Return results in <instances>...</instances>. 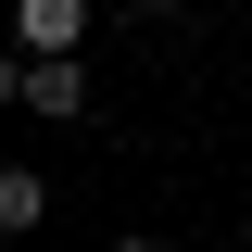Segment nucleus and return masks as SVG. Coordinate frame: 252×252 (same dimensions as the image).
<instances>
[{
    "label": "nucleus",
    "mask_w": 252,
    "mask_h": 252,
    "mask_svg": "<svg viewBox=\"0 0 252 252\" xmlns=\"http://www.w3.org/2000/svg\"><path fill=\"white\" fill-rule=\"evenodd\" d=\"M13 101H26L38 126H76V114H89V76H76V51H38L26 76H13Z\"/></svg>",
    "instance_id": "f257e3e1"
},
{
    "label": "nucleus",
    "mask_w": 252,
    "mask_h": 252,
    "mask_svg": "<svg viewBox=\"0 0 252 252\" xmlns=\"http://www.w3.org/2000/svg\"><path fill=\"white\" fill-rule=\"evenodd\" d=\"M101 252H164V240H152V227H126V240H101Z\"/></svg>",
    "instance_id": "39448f33"
},
{
    "label": "nucleus",
    "mask_w": 252,
    "mask_h": 252,
    "mask_svg": "<svg viewBox=\"0 0 252 252\" xmlns=\"http://www.w3.org/2000/svg\"><path fill=\"white\" fill-rule=\"evenodd\" d=\"M13 76H26V51H0V114H13Z\"/></svg>",
    "instance_id": "20e7f679"
},
{
    "label": "nucleus",
    "mask_w": 252,
    "mask_h": 252,
    "mask_svg": "<svg viewBox=\"0 0 252 252\" xmlns=\"http://www.w3.org/2000/svg\"><path fill=\"white\" fill-rule=\"evenodd\" d=\"M13 51H89V0H13Z\"/></svg>",
    "instance_id": "f03ea898"
},
{
    "label": "nucleus",
    "mask_w": 252,
    "mask_h": 252,
    "mask_svg": "<svg viewBox=\"0 0 252 252\" xmlns=\"http://www.w3.org/2000/svg\"><path fill=\"white\" fill-rule=\"evenodd\" d=\"M38 215H51V177L38 164H0V240H26Z\"/></svg>",
    "instance_id": "7ed1b4c3"
},
{
    "label": "nucleus",
    "mask_w": 252,
    "mask_h": 252,
    "mask_svg": "<svg viewBox=\"0 0 252 252\" xmlns=\"http://www.w3.org/2000/svg\"><path fill=\"white\" fill-rule=\"evenodd\" d=\"M227 252H252V227H240V240H227Z\"/></svg>",
    "instance_id": "423d86ee"
}]
</instances>
